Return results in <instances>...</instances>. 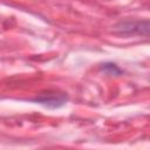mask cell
Here are the masks:
<instances>
[{
  "mask_svg": "<svg viewBox=\"0 0 150 150\" xmlns=\"http://www.w3.org/2000/svg\"><path fill=\"white\" fill-rule=\"evenodd\" d=\"M33 101L48 108H59V107H62L68 101V97L63 93L48 90V91L40 93L35 98H33Z\"/></svg>",
  "mask_w": 150,
  "mask_h": 150,
  "instance_id": "obj_1",
  "label": "cell"
},
{
  "mask_svg": "<svg viewBox=\"0 0 150 150\" xmlns=\"http://www.w3.org/2000/svg\"><path fill=\"white\" fill-rule=\"evenodd\" d=\"M121 28H118L121 30V33H128V34H145L148 35V30H149V22L148 20L145 21H136V22H123L120 25Z\"/></svg>",
  "mask_w": 150,
  "mask_h": 150,
  "instance_id": "obj_2",
  "label": "cell"
},
{
  "mask_svg": "<svg viewBox=\"0 0 150 150\" xmlns=\"http://www.w3.org/2000/svg\"><path fill=\"white\" fill-rule=\"evenodd\" d=\"M101 69L103 71H105L107 74H109V75H120V74H122V70L114 63H103L101 66Z\"/></svg>",
  "mask_w": 150,
  "mask_h": 150,
  "instance_id": "obj_3",
  "label": "cell"
}]
</instances>
